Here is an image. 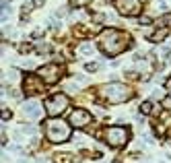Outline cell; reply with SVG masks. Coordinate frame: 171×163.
Masks as SVG:
<instances>
[{
    "mask_svg": "<svg viewBox=\"0 0 171 163\" xmlns=\"http://www.w3.org/2000/svg\"><path fill=\"white\" fill-rule=\"evenodd\" d=\"M68 105H70V99L66 97V95H64V93H56V95H52V97L45 99L44 108H45V112H48V116L56 118V116H62Z\"/></svg>",
    "mask_w": 171,
    "mask_h": 163,
    "instance_id": "5",
    "label": "cell"
},
{
    "mask_svg": "<svg viewBox=\"0 0 171 163\" xmlns=\"http://www.w3.org/2000/svg\"><path fill=\"white\" fill-rule=\"evenodd\" d=\"M169 60H171V58H169Z\"/></svg>",
    "mask_w": 171,
    "mask_h": 163,
    "instance_id": "27",
    "label": "cell"
},
{
    "mask_svg": "<svg viewBox=\"0 0 171 163\" xmlns=\"http://www.w3.org/2000/svg\"><path fill=\"white\" fill-rule=\"evenodd\" d=\"M165 37H167V27H163L161 31H155L153 35H148V39H151V41H163Z\"/></svg>",
    "mask_w": 171,
    "mask_h": 163,
    "instance_id": "12",
    "label": "cell"
},
{
    "mask_svg": "<svg viewBox=\"0 0 171 163\" xmlns=\"http://www.w3.org/2000/svg\"><path fill=\"white\" fill-rule=\"evenodd\" d=\"M140 112H142V114H151V112H153V103H151V101H144V103L140 105Z\"/></svg>",
    "mask_w": 171,
    "mask_h": 163,
    "instance_id": "15",
    "label": "cell"
},
{
    "mask_svg": "<svg viewBox=\"0 0 171 163\" xmlns=\"http://www.w3.org/2000/svg\"><path fill=\"white\" fill-rule=\"evenodd\" d=\"M21 112H23L29 120H33V122H37V120L41 118V105H39V101H35V99L25 101L23 108H21Z\"/></svg>",
    "mask_w": 171,
    "mask_h": 163,
    "instance_id": "10",
    "label": "cell"
},
{
    "mask_svg": "<svg viewBox=\"0 0 171 163\" xmlns=\"http://www.w3.org/2000/svg\"><path fill=\"white\" fill-rule=\"evenodd\" d=\"M109 2H111V0H109Z\"/></svg>",
    "mask_w": 171,
    "mask_h": 163,
    "instance_id": "26",
    "label": "cell"
},
{
    "mask_svg": "<svg viewBox=\"0 0 171 163\" xmlns=\"http://www.w3.org/2000/svg\"><path fill=\"white\" fill-rule=\"evenodd\" d=\"M70 134H72L70 132V122H64L58 116L45 122V139L49 143H56V145L66 143L70 139Z\"/></svg>",
    "mask_w": 171,
    "mask_h": 163,
    "instance_id": "3",
    "label": "cell"
},
{
    "mask_svg": "<svg viewBox=\"0 0 171 163\" xmlns=\"http://www.w3.org/2000/svg\"><path fill=\"white\" fill-rule=\"evenodd\" d=\"M35 50H37V54H48L52 48H49L48 44H37V48H35Z\"/></svg>",
    "mask_w": 171,
    "mask_h": 163,
    "instance_id": "16",
    "label": "cell"
},
{
    "mask_svg": "<svg viewBox=\"0 0 171 163\" xmlns=\"http://www.w3.org/2000/svg\"><path fill=\"white\" fill-rule=\"evenodd\" d=\"M165 105H167V108H171V99H165Z\"/></svg>",
    "mask_w": 171,
    "mask_h": 163,
    "instance_id": "24",
    "label": "cell"
},
{
    "mask_svg": "<svg viewBox=\"0 0 171 163\" xmlns=\"http://www.w3.org/2000/svg\"><path fill=\"white\" fill-rule=\"evenodd\" d=\"M21 130H23L25 134H35V132H37V130H35V126H23Z\"/></svg>",
    "mask_w": 171,
    "mask_h": 163,
    "instance_id": "20",
    "label": "cell"
},
{
    "mask_svg": "<svg viewBox=\"0 0 171 163\" xmlns=\"http://www.w3.org/2000/svg\"><path fill=\"white\" fill-rule=\"evenodd\" d=\"M103 139L109 147H124L130 139V130L126 126H107L103 130Z\"/></svg>",
    "mask_w": 171,
    "mask_h": 163,
    "instance_id": "4",
    "label": "cell"
},
{
    "mask_svg": "<svg viewBox=\"0 0 171 163\" xmlns=\"http://www.w3.org/2000/svg\"><path fill=\"white\" fill-rule=\"evenodd\" d=\"M99 50L107 58H113V56H120L124 50H128L130 45V37H128L124 31H117V29H105L99 33Z\"/></svg>",
    "mask_w": 171,
    "mask_h": 163,
    "instance_id": "1",
    "label": "cell"
},
{
    "mask_svg": "<svg viewBox=\"0 0 171 163\" xmlns=\"http://www.w3.org/2000/svg\"><path fill=\"white\" fill-rule=\"evenodd\" d=\"M37 74L44 79V83L54 85V83H58V81H60L62 68H60V66H56V64H45V66H41V68L37 70Z\"/></svg>",
    "mask_w": 171,
    "mask_h": 163,
    "instance_id": "7",
    "label": "cell"
},
{
    "mask_svg": "<svg viewBox=\"0 0 171 163\" xmlns=\"http://www.w3.org/2000/svg\"><path fill=\"white\" fill-rule=\"evenodd\" d=\"M151 97H153V99H159V97H161V91H159V89H155V91H153V95H151Z\"/></svg>",
    "mask_w": 171,
    "mask_h": 163,
    "instance_id": "22",
    "label": "cell"
},
{
    "mask_svg": "<svg viewBox=\"0 0 171 163\" xmlns=\"http://www.w3.org/2000/svg\"><path fill=\"white\" fill-rule=\"evenodd\" d=\"M68 122L72 124L74 128H85L87 124H91V114H89L87 109L78 108V109H72L68 116Z\"/></svg>",
    "mask_w": 171,
    "mask_h": 163,
    "instance_id": "8",
    "label": "cell"
},
{
    "mask_svg": "<svg viewBox=\"0 0 171 163\" xmlns=\"http://www.w3.org/2000/svg\"><path fill=\"white\" fill-rule=\"evenodd\" d=\"M54 163H72V155H68V153H58V155H54V159H52Z\"/></svg>",
    "mask_w": 171,
    "mask_h": 163,
    "instance_id": "11",
    "label": "cell"
},
{
    "mask_svg": "<svg viewBox=\"0 0 171 163\" xmlns=\"http://www.w3.org/2000/svg\"><path fill=\"white\" fill-rule=\"evenodd\" d=\"M99 68L97 62H91V64H85V70H89V72H95V70Z\"/></svg>",
    "mask_w": 171,
    "mask_h": 163,
    "instance_id": "18",
    "label": "cell"
},
{
    "mask_svg": "<svg viewBox=\"0 0 171 163\" xmlns=\"http://www.w3.org/2000/svg\"><path fill=\"white\" fill-rule=\"evenodd\" d=\"M76 83L78 85H85V83H87V76H85V74H76Z\"/></svg>",
    "mask_w": 171,
    "mask_h": 163,
    "instance_id": "21",
    "label": "cell"
},
{
    "mask_svg": "<svg viewBox=\"0 0 171 163\" xmlns=\"http://www.w3.org/2000/svg\"><path fill=\"white\" fill-rule=\"evenodd\" d=\"M80 52H83L85 56H91L95 52V48H93V44H91V41H83V44H80Z\"/></svg>",
    "mask_w": 171,
    "mask_h": 163,
    "instance_id": "13",
    "label": "cell"
},
{
    "mask_svg": "<svg viewBox=\"0 0 171 163\" xmlns=\"http://www.w3.org/2000/svg\"><path fill=\"white\" fill-rule=\"evenodd\" d=\"M157 23L161 25V27H169V25H171V15H163L161 19L157 21Z\"/></svg>",
    "mask_w": 171,
    "mask_h": 163,
    "instance_id": "14",
    "label": "cell"
},
{
    "mask_svg": "<svg viewBox=\"0 0 171 163\" xmlns=\"http://www.w3.org/2000/svg\"><path fill=\"white\" fill-rule=\"evenodd\" d=\"M33 4H44V0H33Z\"/></svg>",
    "mask_w": 171,
    "mask_h": 163,
    "instance_id": "25",
    "label": "cell"
},
{
    "mask_svg": "<svg viewBox=\"0 0 171 163\" xmlns=\"http://www.w3.org/2000/svg\"><path fill=\"white\" fill-rule=\"evenodd\" d=\"M10 116H13V114H10L8 109H4V112H2V120H8V118H10Z\"/></svg>",
    "mask_w": 171,
    "mask_h": 163,
    "instance_id": "23",
    "label": "cell"
},
{
    "mask_svg": "<svg viewBox=\"0 0 171 163\" xmlns=\"http://www.w3.org/2000/svg\"><path fill=\"white\" fill-rule=\"evenodd\" d=\"M64 91H68V93H76V91H78V87H76L74 83H68L66 87H64Z\"/></svg>",
    "mask_w": 171,
    "mask_h": 163,
    "instance_id": "17",
    "label": "cell"
},
{
    "mask_svg": "<svg viewBox=\"0 0 171 163\" xmlns=\"http://www.w3.org/2000/svg\"><path fill=\"white\" fill-rule=\"evenodd\" d=\"M117 13L124 17H134L140 13L142 8V0H117Z\"/></svg>",
    "mask_w": 171,
    "mask_h": 163,
    "instance_id": "6",
    "label": "cell"
},
{
    "mask_svg": "<svg viewBox=\"0 0 171 163\" xmlns=\"http://www.w3.org/2000/svg\"><path fill=\"white\" fill-rule=\"evenodd\" d=\"M87 2H89V0H70V4H72L74 8H78V6H85Z\"/></svg>",
    "mask_w": 171,
    "mask_h": 163,
    "instance_id": "19",
    "label": "cell"
},
{
    "mask_svg": "<svg viewBox=\"0 0 171 163\" xmlns=\"http://www.w3.org/2000/svg\"><path fill=\"white\" fill-rule=\"evenodd\" d=\"M134 91L130 85L126 83H117V81H111V83H105L99 87V97L103 101H107L109 105H117V103H124L128 99H132Z\"/></svg>",
    "mask_w": 171,
    "mask_h": 163,
    "instance_id": "2",
    "label": "cell"
},
{
    "mask_svg": "<svg viewBox=\"0 0 171 163\" xmlns=\"http://www.w3.org/2000/svg\"><path fill=\"white\" fill-rule=\"evenodd\" d=\"M41 76L39 74H27L23 81V91L29 95H35V93H41L44 91V85H41Z\"/></svg>",
    "mask_w": 171,
    "mask_h": 163,
    "instance_id": "9",
    "label": "cell"
}]
</instances>
